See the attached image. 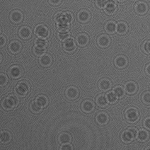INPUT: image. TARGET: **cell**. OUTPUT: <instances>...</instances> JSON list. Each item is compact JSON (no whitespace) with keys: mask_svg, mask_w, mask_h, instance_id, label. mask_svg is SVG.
Instances as JSON below:
<instances>
[{"mask_svg":"<svg viewBox=\"0 0 150 150\" xmlns=\"http://www.w3.org/2000/svg\"><path fill=\"white\" fill-rule=\"evenodd\" d=\"M129 26L124 21H120L117 24L116 30L117 34L123 35L126 34L129 30Z\"/></svg>","mask_w":150,"mask_h":150,"instance_id":"cell-25","label":"cell"},{"mask_svg":"<svg viewBox=\"0 0 150 150\" xmlns=\"http://www.w3.org/2000/svg\"><path fill=\"white\" fill-rule=\"evenodd\" d=\"M8 78L7 76L3 73H1L0 76V85L1 86H3L7 83Z\"/></svg>","mask_w":150,"mask_h":150,"instance_id":"cell-38","label":"cell"},{"mask_svg":"<svg viewBox=\"0 0 150 150\" xmlns=\"http://www.w3.org/2000/svg\"><path fill=\"white\" fill-rule=\"evenodd\" d=\"M19 100L15 95H11L4 98L1 105L2 108L6 110H10L17 106L19 104Z\"/></svg>","mask_w":150,"mask_h":150,"instance_id":"cell-2","label":"cell"},{"mask_svg":"<svg viewBox=\"0 0 150 150\" xmlns=\"http://www.w3.org/2000/svg\"><path fill=\"white\" fill-rule=\"evenodd\" d=\"M150 149V146L146 148V149Z\"/></svg>","mask_w":150,"mask_h":150,"instance_id":"cell-47","label":"cell"},{"mask_svg":"<svg viewBox=\"0 0 150 150\" xmlns=\"http://www.w3.org/2000/svg\"><path fill=\"white\" fill-rule=\"evenodd\" d=\"M144 71L147 76H150V63L148 64L145 66Z\"/></svg>","mask_w":150,"mask_h":150,"instance_id":"cell-44","label":"cell"},{"mask_svg":"<svg viewBox=\"0 0 150 150\" xmlns=\"http://www.w3.org/2000/svg\"><path fill=\"white\" fill-rule=\"evenodd\" d=\"M125 87L126 92L130 95L135 94L138 89V86L137 83L132 80L127 81L125 84Z\"/></svg>","mask_w":150,"mask_h":150,"instance_id":"cell-19","label":"cell"},{"mask_svg":"<svg viewBox=\"0 0 150 150\" xmlns=\"http://www.w3.org/2000/svg\"><path fill=\"white\" fill-rule=\"evenodd\" d=\"M18 35L20 38L24 40L30 38L32 35V31L29 27L23 26L19 29Z\"/></svg>","mask_w":150,"mask_h":150,"instance_id":"cell-21","label":"cell"},{"mask_svg":"<svg viewBox=\"0 0 150 150\" xmlns=\"http://www.w3.org/2000/svg\"><path fill=\"white\" fill-rule=\"evenodd\" d=\"M73 147L72 145L69 143L63 144L60 147L61 150H72Z\"/></svg>","mask_w":150,"mask_h":150,"instance_id":"cell-42","label":"cell"},{"mask_svg":"<svg viewBox=\"0 0 150 150\" xmlns=\"http://www.w3.org/2000/svg\"><path fill=\"white\" fill-rule=\"evenodd\" d=\"M8 49L9 51L13 54H17L21 52L22 45L21 42L17 40H13L9 43Z\"/></svg>","mask_w":150,"mask_h":150,"instance_id":"cell-18","label":"cell"},{"mask_svg":"<svg viewBox=\"0 0 150 150\" xmlns=\"http://www.w3.org/2000/svg\"><path fill=\"white\" fill-rule=\"evenodd\" d=\"M117 1L120 2H122L125 1L126 0H117Z\"/></svg>","mask_w":150,"mask_h":150,"instance_id":"cell-45","label":"cell"},{"mask_svg":"<svg viewBox=\"0 0 150 150\" xmlns=\"http://www.w3.org/2000/svg\"><path fill=\"white\" fill-rule=\"evenodd\" d=\"M96 103L97 105L100 108H105L108 105V101L106 97L103 94H100L96 98Z\"/></svg>","mask_w":150,"mask_h":150,"instance_id":"cell-26","label":"cell"},{"mask_svg":"<svg viewBox=\"0 0 150 150\" xmlns=\"http://www.w3.org/2000/svg\"><path fill=\"white\" fill-rule=\"evenodd\" d=\"M68 13L64 12L56 13L54 15V20L57 25L60 27L67 26L71 21V17Z\"/></svg>","mask_w":150,"mask_h":150,"instance_id":"cell-1","label":"cell"},{"mask_svg":"<svg viewBox=\"0 0 150 150\" xmlns=\"http://www.w3.org/2000/svg\"><path fill=\"white\" fill-rule=\"evenodd\" d=\"M137 135L136 129L133 127H130L122 132L120 135L121 139L124 143H129L135 139Z\"/></svg>","mask_w":150,"mask_h":150,"instance_id":"cell-3","label":"cell"},{"mask_svg":"<svg viewBox=\"0 0 150 150\" xmlns=\"http://www.w3.org/2000/svg\"><path fill=\"white\" fill-rule=\"evenodd\" d=\"M117 8L116 5L114 2H108L104 7V11L107 14L111 15L115 13Z\"/></svg>","mask_w":150,"mask_h":150,"instance_id":"cell-27","label":"cell"},{"mask_svg":"<svg viewBox=\"0 0 150 150\" xmlns=\"http://www.w3.org/2000/svg\"><path fill=\"white\" fill-rule=\"evenodd\" d=\"M62 0H48L49 4L53 6H57L59 5Z\"/></svg>","mask_w":150,"mask_h":150,"instance_id":"cell-41","label":"cell"},{"mask_svg":"<svg viewBox=\"0 0 150 150\" xmlns=\"http://www.w3.org/2000/svg\"><path fill=\"white\" fill-rule=\"evenodd\" d=\"M63 45L64 50L67 53H72L76 49L75 43L72 39H67L65 40Z\"/></svg>","mask_w":150,"mask_h":150,"instance_id":"cell-17","label":"cell"},{"mask_svg":"<svg viewBox=\"0 0 150 150\" xmlns=\"http://www.w3.org/2000/svg\"><path fill=\"white\" fill-rule=\"evenodd\" d=\"M112 86L111 81L108 78H105L101 79L98 83V87L100 90L106 92L110 90Z\"/></svg>","mask_w":150,"mask_h":150,"instance_id":"cell-16","label":"cell"},{"mask_svg":"<svg viewBox=\"0 0 150 150\" xmlns=\"http://www.w3.org/2000/svg\"><path fill=\"white\" fill-rule=\"evenodd\" d=\"M106 98L108 101L111 104L116 103L118 98L113 91L108 93Z\"/></svg>","mask_w":150,"mask_h":150,"instance_id":"cell-37","label":"cell"},{"mask_svg":"<svg viewBox=\"0 0 150 150\" xmlns=\"http://www.w3.org/2000/svg\"><path fill=\"white\" fill-rule=\"evenodd\" d=\"M35 32L36 35L39 38L45 39L49 37L50 34L49 28L43 24L37 25L35 27Z\"/></svg>","mask_w":150,"mask_h":150,"instance_id":"cell-9","label":"cell"},{"mask_svg":"<svg viewBox=\"0 0 150 150\" xmlns=\"http://www.w3.org/2000/svg\"><path fill=\"white\" fill-rule=\"evenodd\" d=\"M113 92L118 98H123L125 95L124 89L122 86H115L114 88Z\"/></svg>","mask_w":150,"mask_h":150,"instance_id":"cell-34","label":"cell"},{"mask_svg":"<svg viewBox=\"0 0 150 150\" xmlns=\"http://www.w3.org/2000/svg\"><path fill=\"white\" fill-rule=\"evenodd\" d=\"M47 42L44 39H36L33 48V52L35 55L38 56L42 55L45 51Z\"/></svg>","mask_w":150,"mask_h":150,"instance_id":"cell-6","label":"cell"},{"mask_svg":"<svg viewBox=\"0 0 150 150\" xmlns=\"http://www.w3.org/2000/svg\"><path fill=\"white\" fill-rule=\"evenodd\" d=\"M149 10L148 4L146 2L140 1L135 5L134 10L136 13L140 15H143L147 13Z\"/></svg>","mask_w":150,"mask_h":150,"instance_id":"cell-13","label":"cell"},{"mask_svg":"<svg viewBox=\"0 0 150 150\" xmlns=\"http://www.w3.org/2000/svg\"><path fill=\"white\" fill-rule=\"evenodd\" d=\"M70 35L69 31L65 29L60 30L57 33V37L59 39L61 40H65L68 39Z\"/></svg>","mask_w":150,"mask_h":150,"instance_id":"cell-33","label":"cell"},{"mask_svg":"<svg viewBox=\"0 0 150 150\" xmlns=\"http://www.w3.org/2000/svg\"><path fill=\"white\" fill-rule=\"evenodd\" d=\"M125 115L127 121L130 123H134L137 122L139 118V114L138 110L133 107L127 108L125 111Z\"/></svg>","mask_w":150,"mask_h":150,"instance_id":"cell-4","label":"cell"},{"mask_svg":"<svg viewBox=\"0 0 150 150\" xmlns=\"http://www.w3.org/2000/svg\"><path fill=\"white\" fill-rule=\"evenodd\" d=\"M141 100L144 104L150 105V91H145L143 93L141 96Z\"/></svg>","mask_w":150,"mask_h":150,"instance_id":"cell-36","label":"cell"},{"mask_svg":"<svg viewBox=\"0 0 150 150\" xmlns=\"http://www.w3.org/2000/svg\"><path fill=\"white\" fill-rule=\"evenodd\" d=\"M98 45L101 48H105L109 47L111 42L110 37L105 34L99 35L97 40Z\"/></svg>","mask_w":150,"mask_h":150,"instance_id":"cell-15","label":"cell"},{"mask_svg":"<svg viewBox=\"0 0 150 150\" xmlns=\"http://www.w3.org/2000/svg\"><path fill=\"white\" fill-rule=\"evenodd\" d=\"M96 122L100 126H104L107 124L110 120V117L108 114L103 111L98 112L95 117Z\"/></svg>","mask_w":150,"mask_h":150,"instance_id":"cell-10","label":"cell"},{"mask_svg":"<svg viewBox=\"0 0 150 150\" xmlns=\"http://www.w3.org/2000/svg\"><path fill=\"white\" fill-rule=\"evenodd\" d=\"M116 28L115 23L112 21H108L105 25V30L109 34L113 33L116 30Z\"/></svg>","mask_w":150,"mask_h":150,"instance_id":"cell-29","label":"cell"},{"mask_svg":"<svg viewBox=\"0 0 150 150\" xmlns=\"http://www.w3.org/2000/svg\"><path fill=\"white\" fill-rule=\"evenodd\" d=\"M42 108L35 101H32L29 106L30 111L34 114H38L42 110Z\"/></svg>","mask_w":150,"mask_h":150,"instance_id":"cell-32","label":"cell"},{"mask_svg":"<svg viewBox=\"0 0 150 150\" xmlns=\"http://www.w3.org/2000/svg\"><path fill=\"white\" fill-rule=\"evenodd\" d=\"M6 42V39L3 35H0V47H4Z\"/></svg>","mask_w":150,"mask_h":150,"instance_id":"cell-43","label":"cell"},{"mask_svg":"<svg viewBox=\"0 0 150 150\" xmlns=\"http://www.w3.org/2000/svg\"><path fill=\"white\" fill-rule=\"evenodd\" d=\"M76 41L78 45L79 46L84 47L88 44L89 39L88 35L86 34L81 33L77 35Z\"/></svg>","mask_w":150,"mask_h":150,"instance_id":"cell-23","label":"cell"},{"mask_svg":"<svg viewBox=\"0 0 150 150\" xmlns=\"http://www.w3.org/2000/svg\"><path fill=\"white\" fill-rule=\"evenodd\" d=\"M143 125L145 128L150 130V117H147L144 119Z\"/></svg>","mask_w":150,"mask_h":150,"instance_id":"cell-40","label":"cell"},{"mask_svg":"<svg viewBox=\"0 0 150 150\" xmlns=\"http://www.w3.org/2000/svg\"><path fill=\"white\" fill-rule=\"evenodd\" d=\"M80 92L78 88L74 86H70L66 88L65 91L66 97L70 100H74L79 97Z\"/></svg>","mask_w":150,"mask_h":150,"instance_id":"cell-8","label":"cell"},{"mask_svg":"<svg viewBox=\"0 0 150 150\" xmlns=\"http://www.w3.org/2000/svg\"><path fill=\"white\" fill-rule=\"evenodd\" d=\"M72 137L71 135L67 132H63L60 133L58 137L59 142L62 144L69 143L71 142Z\"/></svg>","mask_w":150,"mask_h":150,"instance_id":"cell-24","label":"cell"},{"mask_svg":"<svg viewBox=\"0 0 150 150\" xmlns=\"http://www.w3.org/2000/svg\"><path fill=\"white\" fill-rule=\"evenodd\" d=\"M141 49L144 53L150 54V39L146 40L143 42L141 45Z\"/></svg>","mask_w":150,"mask_h":150,"instance_id":"cell-35","label":"cell"},{"mask_svg":"<svg viewBox=\"0 0 150 150\" xmlns=\"http://www.w3.org/2000/svg\"><path fill=\"white\" fill-rule=\"evenodd\" d=\"M52 57L48 54L42 55L39 59V64L42 67H44L50 66L52 63Z\"/></svg>","mask_w":150,"mask_h":150,"instance_id":"cell-20","label":"cell"},{"mask_svg":"<svg viewBox=\"0 0 150 150\" xmlns=\"http://www.w3.org/2000/svg\"><path fill=\"white\" fill-rule=\"evenodd\" d=\"M35 101L42 108L46 107L48 104V100L47 97L43 95H40L38 96Z\"/></svg>","mask_w":150,"mask_h":150,"instance_id":"cell-30","label":"cell"},{"mask_svg":"<svg viewBox=\"0 0 150 150\" xmlns=\"http://www.w3.org/2000/svg\"><path fill=\"white\" fill-rule=\"evenodd\" d=\"M12 139V136L11 133L7 131H1L0 136L1 142L4 144H6L9 142Z\"/></svg>","mask_w":150,"mask_h":150,"instance_id":"cell-28","label":"cell"},{"mask_svg":"<svg viewBox=\"0 0 150 150\" xmlns=\"http://www.w3.org/2000/svg\"><path fill=\"white\" fill-rule=\"evenodd\" d=\"M2 55L1 54V53L0 54V62L1 63V61L2 59Z\"/></svg>","mask_w":150,"mask_h":150,"instance_id":"cell-46","label":"cell"},{"mask_svg":"<svg viewBox=\"0 0 150 150\" xmlns=\"http://www.w3.org/2000/svg\"><path fill=\"white\" fill-rule=\"evenodd\" d=\"M30 85L27 81H20L15 88L16 93L20 97L26 96L30 91Z\"/></svg>","mask_w":150,"mask_h":150,"instance_id":"cell-5","label":"cell"},{"mask_svg":"<svg viewBox=\"0 0 150 150\" xmlns=\"http://www.w3.org/2000/svg\"><path fill=\"white\" fill-rule=\"evenodd\" d=\"M95 104L91 100L86 99L83 100L81 104V108L84 113L89 114L92 112L95 109Z\"/></svg>","mask_w":150,"mask_h":150,"instance_id":"cell-11","label":"cell"},{"mask_svg":"<svg viewBox=\"0 0 150 150\" xmlns=\"http://www.w3.org/2000/svg\"><path fill=\"white\" fill-rule=\"evenodd\" d=\"M114 63L116 68L122 69L127 67L128 64V60L125 56L120 54L117 56L115 58Z\"/></svg>","mask_w":150,"mask_h":150,"instance_id":"cell-12","label":"cell"},{"mask_svg":"<svg viewBox=\"0 0 150 150\" xmlns=\"http://www.w3.org/2000/svg\"><path fill=\"white\" fill-rule=\"evenodd\" d=\"M108 2L107 0H97L96 2L97 6L99 8H104Z\"/></svg>","mask_w":150,"mask_h":150,"instance_id":"cell-39","label":"cell"},{"mask_svg":"<svg viewBox=\"0 0 150 150\" xmlns=\"http://www.w3.org/2000/svg\"><path fill=\"white\" fill-rule=\"evenodd\" d=\"M24 69L21 66L15 65L11 66L8 70V74L10 77L13 79H17L21 77L23 74Z\"/></svg>","mask_w":150,"mask_h":150,"instance_id":"cell-7","label":"cell"},{"mask_svg":"<svg viewBox=\"0 0 150 150\" xmlns=\"http://www.w3.org/2000/svg\"><path fill=\"white\" fill-rule=\"evenodd\" d=\"M77 18L80 22L85 23L90 20L91 18V14L88 10L82 9L78 13Z\"/></svg>","mask_w":150,"mask_h":150,"instance_id":"cell-22","label":"cell"},{"mask_svg":"<svg viewBox=\"0 0 150 150\" xmlns=\"http://www.w3.org/2000/svg\"><path fill=\"white\" fill-rule=\"evenodd\" d=\"M137 137L139 141L144 142L148 139L149 135L147 131L144 129H141L139 132Z\"/></svg>","mask_w":150,"mask_h":150,"instance_id":"cell-31","label":"cell"},{"mask_svg":"<svg viewBox=\"0 0 150 150\" xmlns=\"http://www.w3.org/2000/svg\"><path fill=\"white\" fill-rule=\"evenodd\" d=\"M23 13L18 10H14L10 13L9 18L11 21L14 24H19L21 22L23 19Z\"/></svg>","mask_w":150,"mask_h":150,"instance_id":"cell-14","label":"cell"}]
</instances>
